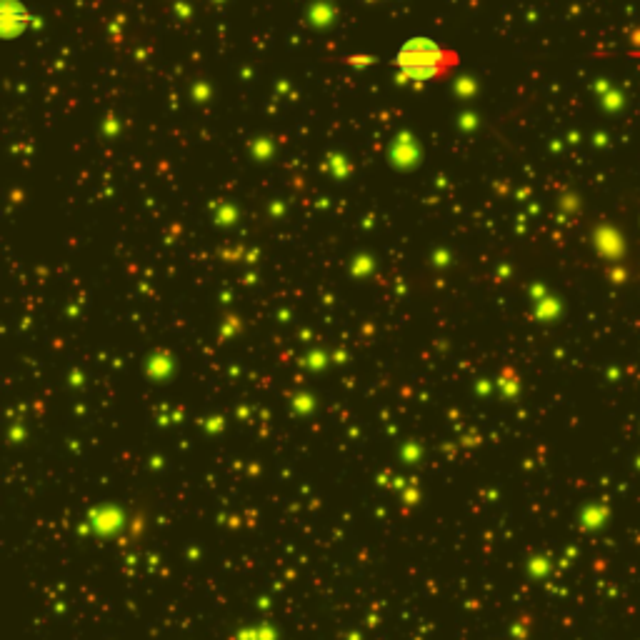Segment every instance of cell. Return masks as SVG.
Returning <instances> with one entry per match:
<instances>
[{
	"mask_svg": "<svg viewBox=\"0 0 640 640\" xmlns=\"http://www.w3.org/2000/svg\"><path fill=\"white\" fill-rule=\"evenodd\" d=\"M398 65L413 78H428L443 70V50L428 38H413L398 53Z\"/></svg>",
	"mask_w": 640,
	"mask_h": 640,
	"instance_id": "obj_1",
	"label": "cell"
}]
</instances>
